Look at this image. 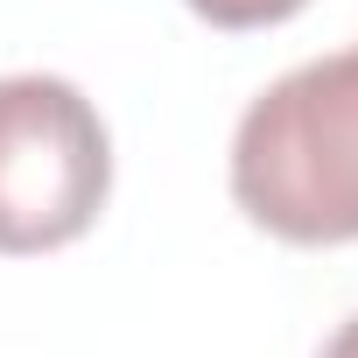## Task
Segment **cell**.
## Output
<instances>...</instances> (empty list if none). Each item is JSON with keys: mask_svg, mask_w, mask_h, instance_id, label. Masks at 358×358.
I'll return each mask as SVG.
<instances>
[{"mask_svg": "<svg viewBox=\"0 0 358 358\" xmlns=\"http://www.w3.org/2000/svg\"><path fill=\"white\" fill-rule=\"evenodd\" d=\"M113 197V141L71 78H0V253H57Z\"/></svg>", "mask_w": 358, "mask_h": 358, "instance_id": "7a4b0ae2", "label": "cell"}, {"mask_svg": "<svg viewBox=\"0 0 358 358\" xmlns=\"http://www.w3.org/2000/svg\"><path fill=\"white\" fill-rule=\"evenodd\" d=\"M232 204L288 246L358 239V43L274 78L246 106Z\"/></svg>", "mask_w": 358, "mask_h": 358, "instance_id": "6da1fadb", "label": "cell"}, {"mask_svg": "<svg viewBox=\"0 0 358 358\" xmlns=\"http://www.w3.org/2000/svg\"><path fill=\"white\" fill-rule=\"evenodd\" d=\"M323 358H358V316H351V323H344V330L323 344Z\"/></svg>", "mask_w": 358, "mask_h": 358, "instance_id": "277c9868", "label": "cell"}, {"mask_svg": "<svg viewBox=\"0 0 358 358\" xmlns=\"http://www.w3.org/2000/svg\"><path fill=\"white\" fill-rule=\"evenodd\" d=\"M190 15H204L211 29H274L288 15H302L309 0H183Z\"/></svg>", "mask_w": 358, "mask_h": 358, "instance_id": "3957f363", "label": "cell"}]
</instances>
